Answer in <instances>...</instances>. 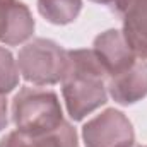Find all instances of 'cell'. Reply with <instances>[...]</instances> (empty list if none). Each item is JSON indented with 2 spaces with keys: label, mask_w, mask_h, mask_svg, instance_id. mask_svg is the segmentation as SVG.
I'll return each mask as SVG.
<instances>
[{
  "label": "cell",
  "mask_w": 147,
  "mask_h": 147,
  "mask_svg": "<svg viewBox=\"0 0 147 147\" xmlns=\"http://www.w3.org/2000/svg\"><path fill=\"white\" fill-rule=\"evenodd\" d=\"M67 57L69 63L62 79V94L69 116L74 121H80L106 105L108 74L92 50H69Z\"/></svg>",
  "instance_id": "cell-1"
},
{
  "label": "cell",
  "mask_w": 147,
  "mask_h": 147,
  "mask_svg": "<svg viewBox=\"0 0 147 147\" xmlns=\"http://www.w3.org/2000/svg\"><path fill=\"white\" fill-rule=\"evenodd\" d=\"M16 130L29 139L41 137L58 128L65 118L55 91L41 87H21L10 105Z\"/></svg>",
  "instance_id": "cell-2"
},
{
  "label": "cell",
  "mask_w": 147,
  "mask_h": 147,
  "mask_svg": "<svg viewBox=\"0 0 147 147\" xmlns=\"http://www.w3.org/2000/svg\"><path fill=\"white\" fill-rule=\"evenodd\" d=\"M67 50L57 41L34 38L28 41L17 53V69L22 79L33 86H55L62 82L69 57Z\"/></svg>",
  "instance_id": "cell-3"
},
{
  "label": "cell",
  "mask_w": 147,
  "mask_h": 147,
  "mask_svg": "<svg viewBox=\"0 0 147 147\" xmlns=\"http://www.w3.org/2000/svg\"><path fill=\"white\" fill-rule=\"evenodd\" d=\"M82 140L86 147H134L135 132L123 111L108 108L84 123Z\"/></svg>",
  "instance_id": "cell-4"
},
{
  "label": "cell",
  "mask_w": 147,
  "mask_h": 147,
  "mask_svg": "<svg viewBox=\"0 0 147 147\" xmlns=\"http://www.w3.org/2000/svg\"><path fill=\"white\" fill-rule=\"evenodd\" d=\"M111 9L121 17V33L135 57L147 60V0H115Z\"/></svg>",
  "instance_id": "cell-5"
},
{
  "label": "cell",
  "mask_w": 147,
  "mask_h": 147,
  "mask_svg": "<svg viewBox=\"0 0 147 147\" xmlns=\"http://www.w3.org/2000/svg\"><path fill=\"white\" fill-rule=\"evenodd\" d=\"M92 51L96 53L98 60L101 62L108 77L125 72L137 60L135 53L128 46L123 33L118 29H108L98 34L92 43Z\"/></svg>",
  "instance_id": "cell-6"
},
{
  "label": "cell",
  "mask_w": 147,
  "mask_h": 147,
  "mask_svg": "<svg viewBox=\"0 0 147 147\" xmlns=\"http://www.w3.org/2000/svg\"><path fill=\"white\" fill-rule=\"evenodd\" d=\"M110 98L123 106L135 105L147 96V60L137 58L125 72L106 79Z\"/></svg>",
  "instance_id": "cell-7"
},
{
  "label": "cell",
  "mask_w": 147,
  "mask_h": 147,
  "mask_svg": "<svg viewBox=\"0 0 147 147\" xmlns=\"http://www.w3.org/2000/svg\"><path fill=\"white\" fill-rule=\"evenodd\" d=\"M34 33V19L19 0H0V43L16 46L26 43Z\"/></svg>",
  "instance_id": "cell-8"
},
{
  "label": "cell",
  "mask_w": 147,
  "mask_h": 147,
  "mask_svg": "<svg viewBox=\"0 0 147 147\" xmlns=\"http://www.w3.org/2000/svg\"><path fill=\"white\" fill-rule=\"evenodd\" d=\"M82 10V0H38V12L55 26L74 22Z\"/></svg>",
  "instance_id": "cell-9"
},
{
  "label": "cell",
  "mask_w": 147,
  "mask_h": 147,
  "mask_svg": "<svg viewBox=\"0 0 147 147\" xmlns=\"http://www.w3.org/2000/svg\"><path fill=\"white\" fill-rule=\"evenodd\" d=\"M26 137V135H24ZM29 147H79V137L70 121H63L58 128L41 135L29 139L26 137Z\"/></svg>",
  "instance_id": "cell-10"
},
{
  "label": "cell",
  "mask_w": 147,
  "mask_h": 147,
  "mask_svg": "<svg viewBox=\"0 0 147 147\" xmlns=\"http://www.w3.org/2000/svg\"><path fill=\"white\" fill-rule=\"evenodd\" d=\"M19 86V69L14 55L0 46V94L7 96Z\"/></svg>",
  "instance_id": "cell-11"
},
{
  "label": "cell",
  "mask_w": 147,
  "mask_h": 147,
  "mask_svg": "<svg viewBox=\"0 0 147 147\" xmlns=\"http://www.w3.org/2000/svg\"><path fill=\"white\" fill-rule=\"evenodd\" d=\"M0 147H29V144H28V140L22 134L14 130V132H9L0 140Z\"/></svg>",
  "instance_id": "cell-12"
},
{
  "label": "cell",
  "mask_w": 147,
  "mask_h": 147,
  "mask_svg": "<svg viewBox=\"0 0 147 147\" xmlns=\"http://www.w3.org/2000/svg\"><path fill=\"white\" fill-rule=\"evenodd\" d=\"M9 125V113H7V98L0 94V132Z\"/></svg>",
  "instance_id": "cell-13"
},
{
  "label": "cell",
  "mask_w": 147,
  "mask_h": 147,
  "mask_svg": "<svg viewBox=\"0 0 147 147\" xmlns=\"http://www.w3.org/2000/svg\"><path fill=\"white\" fill-rule=\"evenodd\" d=\"M91 2H94V3H101V5H111L115 0H91Z\"/></svg>",
  "instance_id": "cell-14"
},
{
  "label": "cell",
  "mask_w": 147,
  "mask_h": 147,
  "mask_svg": "<svg viewBox=\"0 0 147 147\" xmlns=\"http://www.w3.org/2000/svg\"><path fill=\"white\" fill-rule=\"evenodd\" d=\"M134 147H139V146H134ZM144 147H147V146H144Z\"/></svg>",
  "instance_id": "cell-15"
}]
</instances>
